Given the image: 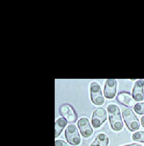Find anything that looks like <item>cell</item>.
<instances>
[{
    "mask_svg": "<svg viewBox=\"0 0 144 146\" xmlns=\"http://www.w3.org/2000/svg\"><path fill=\"white\" fill-rule=\"evenodd\" d=\"M65 137L67 142L71 145H79L81 143V137L76 125L69 124L65 130Z\"/></svg>",
    "mask_w": 144,
    "mask_h": 146,
    "instance_id": "obj_5",
    "label": "cell"
},
{
    "mask_svg": "<svg viewBox=\"0 0 144 146\" xmlns=\"http://www.w3.org/2000/svg\"><path fill=\"white\" fill-rule=\"evenodd\" d=\"M132 96L135 101H142L144 99V80L140 79L135 82L132 92Z\"/></svg>",
    "mask_w": 144,
    "mask_h": 146,
    "instance_id": "obj_9",
    "label": "cell"
},
{
    "mask_svg": "<svg viewBox=\"0 0 144 146\" xmlns=\"http://www.w3.org/2000/svg\"><path fill=\"white\" fill-rule=\"evenodd\" d=\"M110 138L106 134L99 133L96 136L90 146H108Z\"/></svg>",
    "mask_w": 144,
    "mask_h": 146,
    "instance_id": "obj_11",
    "label": "cell"
},
{
    "mask_svg": "<svg viewBox=\"0 0 144 146\" xmlns=\"http://www.w3.org/2000/svg\"><path fill=\"white\" fill-rule=\"evenodd\" d=\"M132 139L135 141L144 143V132L140 131V132H135L132 136Z\"/></svg>",
    "mask_w": 144,
    "mask_h": 146,
    "instance_id": "obj_13",
    "label": "cell"
},
{
    "mask_svg": "<svg viewBox=\"0 0 144 146\" xmlns=\"http://www.w3.org/2000/svg\"><path fill=\"white\" fill-rule=\"evenodd\" d=\"M122 146H142L141 144H138V143H133V144H128V145H125Z\"/></svg>",
    "mask_w": 144,
    "mask_h": 146,
    "instance_id": "obj_16",
    "label": "cell"
},
{
    "mask_svg": "<svg viewBox=\"0 0 144 146\" xmlns=\"http://www.w3.org/2000/svg\"><path fill=\"white\" fill-rule=\"evenodd\" d=\"M117 101L119 104L127 107H134L136 101L134 100L132 95L128 92H120L116 97Z\"/></svg>",
    "mask_w": 144,
    "mask_h": 146,
    "instance_id": "obj_10",
    "label": "cell"
},
{
    "mask_svg": "<svg viewBox=\"0 0 144 146\" xmlns=\"http://www.w3.org/2000/svg\"><path fill=\"white\" fill-rule=\"evenodd\" d=\"M60 115L67 120L69 123H74L77 119L76 111L69 104H63L59 108Z\"/></svg>",
    "mask_w": 144,
    "mask_h": 146,
    "instance_id": "obj_6",
    "label": "cell"
},
{
    "mask_svg": "<svg viewBox=\"0 0 144 146\" xmlns=\"http://www.w3.org/2000/svg\"><path fill=\"white\" fill-rule=\"evenodd\" d=\"M122 113L125 123L129 130L131 132H135L139 129V119L132 109L129 108H123Z\"/></svg>",
    "mask_w": 144,
    "mask_h": 146,
    "instance_id": "obj_2",
    "label": "cell"
},
{
    "mask_svg": "<svg viewBox=\"0 0 144 146\" xmlns=\"http://www.w3.org/2000/svg\"><path fill=\"white\" fill-rule=\"evenodd\" d=\"M67 124V120L64 117H60L55 123V137H58L60 135L63 129Z\"/></svg>",
    "mask_w": 144,
    "mask_h": 146,
    "instance_id": "obj_12",
    "label": "cell"
},
{
    "mask_svg": "<svg viewBox=\"0 0 144 146\" xmlns=\"http://www.w3.org/2000/svg\"><path fill=\"white\" fill-rule=\"evenodd\" d=\"M118 82L116 80L107 79L104 87V96L107 99H113L117 93Z\"/></svg>",
    "mask_w": 144,
    "mask_h": 146,
    "instance_id": "obj_8",
    "label": "cell"
},
{
    "mask_svg": "<svg viewBox=\"0 0 144 146\" xmlns=\"http://www.w3.org/2000/svg\"><path fill=\"white\" fill-rule=\"evenodd\" d=\"M78 127L82 136L85 138H89L93 134V129L90 125L89 120L87 117H82L78 121Z\"/></svg>",
    "mask_w": 144,
    "mask_h": 146,
    "instance_id": "obj_7",
    "label": "cell"
},
{
    "mask_svg": "<svg viewBox=\"0 0 144 146\" xmlns=\"http://www.w3.org/2000/svg\"><path fill=\"white\" fill-rule=\"evenodd\" d=\"M107 112L109 116V121H110L111 128L115 131H120L123 129V122L120 108L116 105L110 104L107 106Z\"/></svg>",
    "mask_w": 144,
    "mask_h": 146,
    "instance_id": "obj_1",
    "label": "cell"
},
{
    "mask_svg": "<svg viewBox=\"0 0 144 146\" xmlns=\"http://www.w3.org/2000/svg\"><path fill=\"white\" fill-rule=\"evenodd\" d=\"M90 98L92 104L97 106H102L105 104L104 96L97 82H92L90 84Z\"/></svg>",
    "mask_w": 144,
    "mask_h": 146,
    "instance_id": "obj_3",
    "label": "cell"
},
{
    "mask_svg": "<svg viewBox=\"0 0 144 146\" xmlns=\"http://www.w3.org/2000/svg\"><path fill=\"white\" fill-rule=\"evenodd\" d=\"M134 111L138 114H144V102L136 103L134 106Z\"/></svg>",
    "mask_w": 144,
    "mask_h": 146,
    "instance_id": "obj_14",
    "label": "cell"
},
{
    "mask_svg": "<svg viewBox=\"0 0 144 146\" xmlns=\"http://www.w3.org/2000/svg\"><path fill=\"white\" fill-rule=\"evenodd\" d=\"M141 124H142V126L144 127V116H143L141 119Z\"/></svg>",
    "mask_w": 144,
    "mask_h": 146,
    "instance_id": "obj_17",
    "label": "cell"
},
{
    "mask_svg": "<svg viewBox=\"0 0 144 146\" xmlns=\"http://www.w3.org/2000/svg\"><path fill=\"white\" fill-rule=\"evenodd\" d=\"M107 111L103 107L97 108L94 110L91 117V124L94 128H99L107 120Z\"/></svg>",
    "mask_w": 144,
    "mask_h": 146,
    "instance_id": "obj_4",
    "label": "cell"
},
{
    "mask_svg": "<svg viewBox=\"0 0 144 146\" xmlns=\"http://www.w3.org/2000/svg\"><path fill=\"white\" fill-rule=\"evenodd\" d=\"M55 146H70L69 145L67 144L66 142L62 140H56L55 142Z\"/></svg>",
    "mask_w": 144,
    "mask_h": 146,
    "instance_id": "obj_15",
    "label": "cell"
}]
</instances>
